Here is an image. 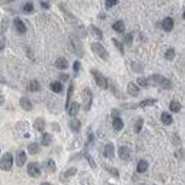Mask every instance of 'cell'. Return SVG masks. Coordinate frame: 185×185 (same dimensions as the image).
Here are the masks:
<instances>
[{"mask_svg": "<svg viewBox=\"0 0 185 185\" xmlns=\"http://www.w3.org/2000/svg\"><path fill=\"white\" fill-rule=\"evenodd\" d=\"M113 115H114V118H115V117L118 115V110H114V111H113Z\"/></svg>", "mask_w": 185, "mask_h": 185, "instance_id": "obj_48", "label": "cell"}, {"mask_svg": "<svg viewBox=\"0 0 185 185\" xmlns=\"http://www.w3.org/2000/svg\"><path fill=\"white\" fill-rule=\"evenodd\" d=\"M162 76H159V74H152L151 76V81L152 83H155V84H159V83L162 81Z\"/></svg>", "mask_w": 185, "mask_h": 185, "instance_id": "obj_34", "label": "cell"}, {"mask_svg": "<svg viewBox=\"0 0 185 185\" xmlns=\"http://www.w3.org/2000/svg\"><path fill=\"white\" fill-rule=\"evenodd\" d=\"M11 166H13V155L10 152H6L0 159V168L3 171H10Z\"/></svg>", "mask_w": 185, "mask_h": 185, "instance_id": "obj_2", "label": "cell"}, {"mask_svg": "<svg viewBox=\"0 0 185 185\" xmlns=\"http://www.w3.org/2000/svg\"><path fill=\"white\" fill-rule=\"evenodd\" d=\"M104 155L107 157V158H113L114 157V145L111 144V142L104 147Z\"/></svg>", "mask_w": 185, "mask_h": 185, "instance_id": "obj_17", "label": "cell"}, {"mask_svg": "<svg viewBox=\"0 0 185 185\" xmlns=\"http://www.w3.org/2000/svg\"><path fill=\"white\" fill-rule=\"evenodd\" d=\"M68 125H70L71 131H74V133H78V131H80V128H81V122L78 121L77 118H73V120H70Z\"/></svg>", "mask_w": 185, "mask_h": 185, "instance_id": "obj_15", "label": "cell"}, {"mask_svg": "<svg viewBox=\"0 0 185 185\" xmlns=\"http://www.w3.org/2000/svg\"><path fill=\"white\" fill-rule=\"evenodd\" d=\"M54 66L59 68V70H66L67 67H68V63H67V60L64 57H59V59L56 60Z\"/></svg>", "mask_w": 185, "mask_h": 185, "instance_id": "obj_13", "label": "cell"}, {"mask_svg": "<svg viewBox=\"0 0 185 185\" xmlns=\"http://www.w3.org/2000/svg\"><path fill=\"white\" fill-rule=\"evenodd\" d=\"M27 174L31 178H39L41 174V166L37 162H30L29 166H27Z\"/></svg>", "mask_w": 185, "mask_h": 185, "instance_id": "obj_5", "label": "cell"}, {"mask_svg": "<svg viewBox=\"0 0 185 185\" xmlns=\"http://www.w3.org/2000/svg\"><path fill=\"white\" fill-rule=\"evenodd\" d=\"M85 158H87V159H88V161H90V164H91V166H92V168H96V164H94V161H92V159H91V157H90L88 154L85 155Z\"/></svg>", "mask_w": 185, "mask_h": 185, "instance_id": "obj_43", "label": "cell"}, {"mask_svg": "<svg viewBox=\"0 0 185 185\" xmlns=\"http://www.w3.org/2000/svg\"><path fill=\"white\" fill-rule=\"evenodd\" d=\"M142 124H144V120H142V118H138L137 122H135V133H140Z\"/></svg>", "mask_w": 185, "mask_h": 185, "instance_id": "obj_37", "label": "cell"}, {"mask_svg": "<svg viewBox=\"0 0 185 185\" xmlns=\"http://www.w3.org/2000/svg\"><path fill=\"white\" fill-rule=\"evenodd\" d=\"M27 90L31 92H36L40 90V84H39V81H36V80H31V81L27 84Z\"/></svg>", "mask_w": 185, "mask_h": 185, "instance_id": "obj_22", "label": "cell"}, {"mask_svg": "<svg viewBox=\"0 0 185 185\" xmlns=\"http://www.w3.org/2000/svg\"><path fill=\"white\" fill-rule=\"evenodd\" d=\"M91 50L96 53L98 57H101L103 60H108V51L105 50V47H104L101 43H92V44H91Z\"/></svg>", "mask_w": 185, "mask_h": 185, "instance_id": "obj_4", "label": "cell"}, {"mask_svg": "<svg viewBox=\"0 0 185 185\" xmlns=\"http://www.w3.org/2000/svg\"><path fill=\"white\" fill-rule=\"evenodd\" d=\"M161 26H162V29L165 30V31H171L172 30V27H174V20L171 17H166L162 20V23H161Z\"/></svg>", "mask_w": 185, "mask_h": 185, "instance_id": "obj_11", "label": "cell"}, {"mask_svg": "<svg viewBox=\"0 0 185 185\" xmlns=\"http://www.w3.org/2000/svg\"><path fill=\"white\" fill-rule=\"evenodd\" d=\"M157 104V100L155 98H148V100H144V101H141L140 104H138V107H150V105H155Z\"/></svg>", "mask_w": 185, "mask_h": 185, "instance_id": "obj_27", "label": "cell"}, {"mask_svg": "<svg viewBox=\"0 0 185 185\" xmlns=\"http://www.w3.org/2000/svg\"><path fill=\"white\" fill-rule=\"evenodd\" d=\"M113 30H115L117 33H124V30H125V24H124V22H121V20L115 22L114 24H113Z\"/></svg>", "mask_w": 185, "mask_h": 185, "instance_id": "obj_21", "label": "cell"}, {"mask_svg": "<svg viewBox=\"0 0 185 185\" xmlns=\"http://www.w3.org/2000/svg\"><path fill=\"white\" fill-rule=\"evenodd\" d=\"M40 185H51L50 182H43V184H40Z\"/></svg>", "mask_w": 185, "mask_h": 185, "instance_id": "obj_49", "label": "cell"}, {"mask_svg": "<svg viewBox=\"0 0 185 185\" xmlns=\"http://www.w3.org/2000/svg\"><path fill=\"white\" fill-rule=\"evenodd\" d=\"M138 84L141 85V87H150V81H148V78H145V77H140L138 78Z\"/></svg>", "mask_w": 185, "mask_h": 185, "instance_id": "obj_33", "label": "cell"}, {"mask_svg": "<svg viewBox=\"0 0 185 185\" xmlns=\"http://www.w3.org/2000/svg\"><path fill=\"white\" fill-rule=\"evenodd\" d=\"M127 92H128L131 97H138V96H140V88L137 87L135 83L131 81V83L127 84Z\"/></svg>", "mask_w": 185, "mask_h": 185, "instance_id": "obj_8", "label": "cell"}, {"mask_svg": "<svg viewBox=\"0 0 185 185\" xmlns=\"http://www.w3.org/2000/svg\"><path fill=\"white\" fill-rule=\"evenodd\" d=\"M44 171L46 172H54L56 171V162L53 161V159H48V161H46L44 162Z\"/></svg>", "mask_w": 185, "mask_h": 185, "instance_id": "obj_18", "label": "cell"}, {"mask_svg": "<svg viewBox=\"0 0 185 185\" xmlns=\"http://www.w3.org/2000/svg\"><path fill=\"white\" fill-rule=\"evenodd\" d=\"M73 90H74V84H71L70 87H68V92H67V104H66V108L68 107V104H70V98H71V96H73Z\"/></svg>", "mask_w": 185, "mask_h": 185, "instance_id": "obj_35", "label": "cell"}, {"mask_svg": "<svg viewBox=\"0 0 185 185\" xmlns=\"http://www.w3.org/2000/svg\"><path fill=\"white\" fill-rule=\"evenodd\" d=\"M27 150H29V152L31 155H36V154L40 152V144H37V142H30Z\"/></svg>", "mask_w": 185, "mask_h": 185, "instance_id": "obj_16", "label": "cell"}, {"mask_svg": "<svg viewBox=\"0 0 185 185\" xmlns=\"http://www.w3.org/2000/svg\"><path fill=\"white\" fill-rule=\"evenodd\" d=\"M175 155H177V158H178V157H179V158H184V151H182V150H179V152H178L177 151V154H175Z\"/></svg>", "mask_w": 185, "mask_h": 185, "instance_id": "obj_44", "label": "cell"}, {"mask_svg": "<svg viewBox=\"0 0 185 185\" xmlns=\"http://www.w3.org/2000/svg\"><path fill=\"white\" fill-rule=\"evenodd\" d=\"M118 155H120V158H121V159H125V161H128V159L131 158V150H130L128 147H120Z\"/></svg>", "mask_w": 185, "mask_h": 185, "instance_id": "obj_9", "label": "cell"}, {"mask_svg": "<svg viewBox=\"0 0 185 185\" xmlns=\"http://www.w3.org/2000/svg\"><path fill=\"white\" fill-rule=\"evenodd\" d=\"M73 70L76 71V73L80 71V61H74V63H73Z\"/></svg>", "mask_w": 185, "mask_h": 185, "instance_id": "obj_40", "label": "cell"}, {"mask_svg": "<svg viewBox=\"0 0 185 185\" xmlns=\"http://www.w3.org/2000/svg\"><path fill=\"white\" fill-rule=\"evenodd\" d=\"M165 59L166 60H174L175 59V50L172 47L168 48V50L165 51Z\"/></svg>", "mask_w": 185, "mask_h": 185, "instance_id": "obj_31", "label": "cell"}, {"mask_svg": "<svg viewBox=\"0 0 185 185\" xmlns=\"http://www.w3.org/2000/svg\"><path fill=\"white\" fill-rule=\"evenodd\" d=\"M13 26H14V30L17 31V33H20V34H24L26 33V30H27V27H26V24L20 20V18H14V22H13Z\"/></svg>", "mask_w": 185, "mask_h": 185, "instance_id": "obj_7", "label": "cell"}, {"mask_svg": "<svg viewBox=\"0 0 185 185\" xmlns=\"http://www.w3.org/2000/svg\"><path fill=\"white\" fill-rule=\"evenodd\" d=\"M4 103V97H3V94L0 92V104H3Z\"/></svg>", "mask_w": 185, "mask_h": 185, "instance_id": "obj_47", "label": "cell"}, {"mask_svg": "<svg viewBox=\"0 0 185 185\" xmlns=\"http://www.w3.org/2000/svg\"><path fill=\"white\" fill-rule=\"evenodd\" d=\"M26 159H27V155L24 151H18L17 155H16V164H17V166H23L24 164H26Z\"/></svg>", "mask_w": 185, "mask_h": 185, "instance_id": "obj_10", "label": "cell"}, {"mask_svg": "<svg viewBox=\"0 0 185 185\" xmlns=\"http://www.w3.org/2000/svg\"><path fill=\"white\" fill-rule=\"evenodd\" d=\"M161 121H162V124H165V125H171L174 120H172V117H171L168 113H162V114H161Z\"/></svg>", "mask_w": 185, "mask_h": 185, "instance_id": "obj_25", "label": "cell"}, {"mask_svg": "<svg viewBox=\"0 0 185 185\" xmlns=\"http://www.w3.org/2000/svg\"><path fill=\"white\" fill-rule=\"evenodd\" d=\"M76 172H77V170H76V168H70V170L66 171V172H61V174H60V181H63V182L67 181V178L71 177V175H74Z\"/></svg>", "mask_w": 185, "mask_h": 185, "instance_id": "obj_19", "label": "cell"}, {"mask_svg": "<svg viewBox=\"0 0 185 185\" xmlns=\"http://www.w3.org/2000/svg\"><path fill=\"white\" fill-rule=\"evenodd\" d=\"M117 4H118L117 0H107V2H105V7L110 9V7H113V6H117Z\"/></svg>", "mask_w": 185, "mask_h": 185, "instance_id": "obj_39", "label": "cell"}, {"mask_svg": "<svg viewBox=\"0 0 185 185\" xmlns=\"http://www.w3.org/2000/svg\"><path fill=\"white\" fill-rule=\"evenodd\" d=\"M170 110L172 111V113H178V111H181V103H179V101H177V100L171 101Z\"/></svg>", "mask_w": 185, "mask_h": 185, "instance_id": "obj_28", "label": "cell"}, {"mask_svg": "<svg viewBox=\"0 0 185 185\" xmlns=\"http://www.w3.org/2000/svg\"><path fill=\"white\" fill-rule=\"evenodd\" d=\"M91 74H92V77H94V80H96V83L98 84V87H101L103 90L108 88V80L104 77V76L100 73V71H97L96 68H92V70H91Z\"/></svg>", "mask_w": 185, "mask_h": 185, "instance_id": "obj_1", "label": "cell"}, {"mask_svg": "<svg viewBox=\"0 0 185 185\" xmlns=\"http://www.w3.org/2000/svg\"><path fill=\"white\" fill-rule=\"evenodd\" d=\"M4 47V39H0V50H3Z\"/></svg>", "mask_w": 185, "mask_h": 185, "instance_id": "obj_46", "label": "cell"}, {"mask_svg": "<svg viewBox=\"0 0 185 185\" xmlns=\"http://www.w3.org/2000/svg\"><path fill=\"white\" fill-rule=\"evenodd\" d=\"M20 105H22L23 110H26V111L33 110V104H31V101H30L29 98H26V97H22V98H20Z\"/></svg>", "mask_w": 185, "mask_h": 185, "instance_id": "obj_12", "label": "cell"}, {"mask_svg": "<svg viewBox=\"0 0 185 185\" xmlns=\"http://www.w3.org/2000/svg\"><path fill=\"white\" fill-rule=\"evenodd\" d=\"M91 30H92V33L96 34V36L98 37L100 40H101V39H103V33H101V30H100V29H97L96 26H91Z\"/></svg>", "mask_w": 185, "mask_h": 185, "instance_id": "obj_38", "label": "cell"}, {"mask_svg": "<svg viewBox=\"0 0 185 185\" xmlns=\"http://www.w3.org/2000/svg\"><path fill=\"white\" fill-rule=\"evenodd\" d=\"M148 168V162L145 161V159H140L138 161V165H137V171L138 172H145Z\"/></svg>", "mask_w": 185, "mask_h": 185, "instance_id": "obj_26", "label": "cell"}, {"mask_svg": "<svg viewBox=\"0 0 185 185\" xmlns=\"http://www.w3.org/2000/svg\"><path fill=\"white\" fill-rule=\"evenodd\" d=\"M59 77H60V80H64V81H66V80H68V76H67V74H60Z\"/></svg>", "mask_w": 185, "mask_h": 185, "instance_id": "obj_45", "label": "cell"}, {"mask_svg": "<svg viewBox=\"0 0 185 185\" xmlns=\"http://www.w3.org/2000/svg\"><path fill=\"white\" fill-rule=\"evenodd\" d=\"M111 41L114 43V46H115V47H117V50H118V51L121 53V54H124V46H122L121 43H120V41L117 40V39H113V40H111Z\"/></svg>", "mask_w": 185, "mask_h": 185, "instance_id": "obj_32", "label": "cell"}, {"mask_svg": "<svg viewBox=\"0 0 185 185\" xmlns=\"http://www.w3.org/2000/svg\"><path fill=\"white\" fill-rule=\"evenodd\" d=\"M159 85H161L164 90L172 88V83H171V80H168V78H162V81L159 83Z\"/></svg>", "mask_w": 185, "mask_h": 185, "instance_id": "obj_29", "label": "cell"}, {"mask_svg": "<svg viewBox=\"0 0 185 185\" xmlns=\"http://www.w3.org/2000/svg\"><path fill=\"white\" fill-rule=\"evenodd\" d=\"M104 168H105V171H108V172H111V174L114 175L115 178H118V171L115 170V168H111V166H108V165H104Z\"/></svg>", "mask_w": 185, "mask_h": 185, "instance_id": "obj_36", "label": "cell"}, {"mask_svg": "<svg viewBox=\"0 0 185 185\" xmlns=\"http://www.w3.org/2000/svg\"><path fill=\"white\" fill-rule=\"evenodd\" d=\"M113 128H114L115 131H120V130L124 128V122H122V120L120 118V117H115V118L113 120Z\"/></svg>", "mask_w": 185, "mask_h": 185, "instance_id": "obj_20", "label": "cell"}, {"mask_svg": "<svg viewBox=\"0 0 185 185\" xmlns=\"http://www.w3.org/2000/svg\"><path fill=\"white\" fill-rule=\"evenodd\" d=\"M51 141H53V137H51V134H48V133H44L43 135H41V144L43 145H50L51 144Z\"/></svg>", "mask_w": 185, "mask_h": 185, "instance_id": "obj_24", "label": "cell"}, {"mask_svg": "<svg viewBox=\"0 0 185 185\" xmlns=\"http://www.w3.org/2000/svg\"><path fill=\"white\" fill-rule=\"evenodd\" d=\"M78 111H80V103L73 101V103L68 104V107H67V113H68L71 117H76V115L78 114Z\"/></svg>", "mask_w": 185, "mask_h": 185, "instance_id": "obj_6", "label": "cell"}, {"mask_svg": "<svg viewBox=\"0 0 185 185\" xmlns=\"http://www.w3.org/2000/svg\"><path fill=\"white\" fill-rule=\"evenodd\" d=\"M40 4H41V7H43V9H48V7H50V3H48V2H40Z\"/></svg>", "mask_w": 185, "mask_h": 185, "instance_id": "obj_42", "label": "cell"}, {"mask_svg": "<svg viewBox=\"0 0 185 185\" xmlns=\"http://www.w3.org/2000/svg\"><path fill=\"white\" fill-rule=\"evenodd\" d=\"M81 97H83V105H84V110L85 111H90L91 108V104H92V92L90 88H84L81 92Z\"/></svg>", "mask_w": 185, "mask_h": 185, "instance_id": "obj_3", "label": "cell"}, {"mask_svg": "<svg viewBox=\"0 0 185 185\" xmlns=\"http://www.w3.org/2000/svg\"><path fill=\"white\" fill-rule=\"evenodd\" d=\"M34 10V6L31 2H27V3H24V6H23V11L24 13H31V11Z\"/></svg>", "mask_w": 185, "mask_h": 185, "instance_id": "obj_30", "label": "cell"}, {"mask_svg": "<svg viewBox=\"0 0 185 185\" xmlns=\"http://www.w3.org/2000/svg\"><path fill=\"white\" fill-rule=\"evenodd\" d=\"M34 128H36L37 131H41V133H43V131L46 130V121L41 118V117L36 118L34 120Z\"/></svg>", "mask_w": 185, "mask_h": 185, "instance_id": "obj_14", "label": "cell"}, {"mask_svg": "<svg viewBox=\"0 0 185 185\" xmlns=\"http://www.w3.org/2000/svg\"><path fill=\"white\" fill-rule=\"evenodd\" d=\"M50 90L54 92H61L63 91V84L60 81H53V83H50Z\"/></svg>", "mask_w": 185, "mask_h": 185, "instance_id": "obj_23", "label": "cell"}, {"mask_svg": "<svg viewBox=\"0 0 185 185\" xmlns=\"http://www.w3.org/2000/svg\"><path fill=\"white\" fill-rule=\"evenodd\" d=\"M133 41V33H128V34H125V43H131Z\"/></svg>", "mask_w": 185, "mask_h": 185, "instance_id": "obj_41", "label": "cell"}]
</instances>
